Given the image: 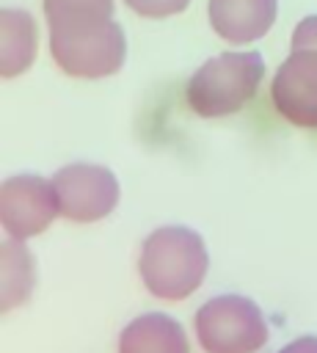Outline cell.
<instances>
[{
    "mask_svg": "<svg viewBox=\"0 0 317 353\" xmlns=\"http://www.w3.org/2000/svg\"><path fill=\"white\" fill-rule=\"evenodd\" d=\"M209 268V254L198 232L187 226L154 229L138 254V273L143 287L160 301L190 298Z\"/></svg>",
    "mask_w": 317,
    "mask_h": 353,
    "instance_id": "cell-1",
    "label": "cell"
},
{
    "mask_svg": "<svg viewBox=\"0 0 317 353\" xmlns=\"http://www.w3.org/2000/svg\"><path fill=\"white\" fill-rule=\"evenodd\" d=\"M262 77L265 61L259 52H221L193 72L185 97L196 116L223 119L245 108Z\"/></svg>",
    "mask_w": 317,
    "mask_h": 353,
    "instance_id": "cell-2",
    "label": "cell"
},
{
    "mask_svg": "<svg viewBox=\"0 0 317 353\" xmlns=\"http://www.w3.org/2000/svg\"><path fill=\"white\" fill-rule=\"evenodd\" d=\"M50 52L61 72L99 80L116 74L124 66L127 41L121 25L113 19L74 22L50 28Z\"/></svg>",
    "mask_w": 317,
    "mask_h": 353,
    "instance_id": "cell-3",
    "label": "cell"
},
{
    "mask_svg": "<svg viewBox=\"0 0 317 353\" xmlns=\"http://www.w3.org/2000/svg\"><path fill=\"white\" fill-rule=\"evenodd\" d=\"M196 342L204 353H256L267 345V320L245 295H215L193 317Z\"/></svg>",
    "mask_w": 317,
    "mask_h": 353,
    "instance_id": "cell-4",
    "label": "cell"
},
{
    "mask_svg": "<svg viewBox=\"0 0 317 353\" xmlns=\"http://www.w3.org/2000/svg\"><path fill=\"white\" fill-rule=\"evenodd\" d=\"M58 210L66 221L94 223L119 204V179L110 168L94 163H69L52 176Z\"/></svg>",
    "mask_w": 317,
    "mask_h": 353,
    "instance_id": "cell-5",
    "label": "cell"
},
{
    "mask_svg": "<svg viewBox=\"0 0 317 353\" xmlns=\"http://www.w3.org/2000/svg\"><path fill=\"white\" fill-rule=\"evenodd\" d=\"M55 215H61V210H58L52 179L19 174L3 182L0 223H3L6 237H14V240L36 237L55 221Z\"/></svg>",
    "mask_w": 317,
    "mask_h": 353,
    "instance_id": "cell-6",
    "label": "cell"
},
{
    "mask_svg": "<svg viewBox=\"0 0 317 353\" xmlns=\"http://www.w3.org/2000/svg\"><path fill=\"white\" fill-rule=\"evenodd\" d=\"M270 99L281 119L317 130V50H292L276 69Z\"/></svg>",
    "mask_w": 317,
    "mask_h": 353,
    "instance_id": "cell-7",
    "label": "cell"
},
{
    "mask_svg": "<svg viewBox=\"0 0 317 353\" xmlns=\"http://www.w3.org/2000/svg\"><path fill=\"white\" fill-rule=\"evenodd\" d=\"M278 14V0H209L207 17L212 30L229 44L262 39Z\"/></svg>",
    "mask_w": 317,
    "mask_h": 353,
    "instance_id": "cell-8",
    "label": "cell"
},
{
    "mask_svg": "<svg viewBox=\"0 0 317 353\" xmlns=\"http://www.w3.org/2000/svg\"><path fill=\"white\" fill-rule=\"evenodd\" d=\"M119 353H190V342L179 320L165 312H146L121 328Z\"/></svg>",
    "mask_w": 317,
    "mask_h": 353,
    "instance_id": "cell-9",
    "label": "cell"
},
{
    "mask_svg": "<svg viewBox=\"0 0 317 353\" xmlns=\"http://www.w3.org/2000/svg\"><path fill=\"white\" fill-rule=\"evenodd\" d=\"M39 52V28L22 8H3L0 14V74L17 77L28 72Z\"/></svg>",
    "mask_w": 317,
    "mask_h": 353,
    "instance_id": "cell-10",
    "label": "cell"
},
{
    "mask_svg": "<svg viewBox=\"0 0 317 353\" xmlns=\"http://www.w3.org/2000/svg\"><path fill=\"white\" fill-rule=\"evenodd\" d=\"M36 284V265L25 240L3 237V312L22 306Z\"/></svg>",
    "mask_w": 317,
    "mask_h": 353,
    "instance_id": "cell-11",
    "label": "cell"
},
{
    "mask_svg": "<svg viewBox=\"0 0 317 353\" xmlns=\"http://www.w3.org/2000/svg\"><path fill=\"white\" fill-rule=\"evenodd\" d=\"M113 0H44L47 28L113 19Z\"/></svg>",
    "mask_w": 317,
    "mask_h": 353,
    "instance_id": "cell-12",
    "label": "cell"
},
{
    "mask_svg": "<svg viewBox=\"0 0 317 353\" xmlns=\"http://www.w3.org/2000/svg\"><path fill=\"white\" fill-rule=\"evenodd\" d=\"M135 14L149 17V19H165L190 6V0H124Z\"/></svg>",
    "mask_w": 317,
    "mask_h": 353,
    "instance_id": "cell-13",
    "label": "cell"
},
{
    "mask_svg": "<svg viewBox=\"0 0 317 353\" xmlns=\"http://www.w3.org/2000/svg\"><path fill=\"white\" fill-rule=\"evenodd\" d=\"M292 50H317V14L303 17L292 30Z\"/></svg>",
    "mask_w": 317,
    "mask_h": 353,
    "instance_id": "cell-14",
    "label": "cell"
},
{
    "mask_svg": "<svg viewBox=\"0 0 317 353\" xmlns=\"http://www.w3.org/2000/svg\"><path fill=\"white\" fill-rule=\"evenodd\" d=\"M278 353H317V336H311V334L298 336L289 345H284Z\"/></svg>",
    "mask_w": 317,
    "mask_h": 353,
    "instance_id": "cell-15",
    "label": "cell"
}]
</instances>
